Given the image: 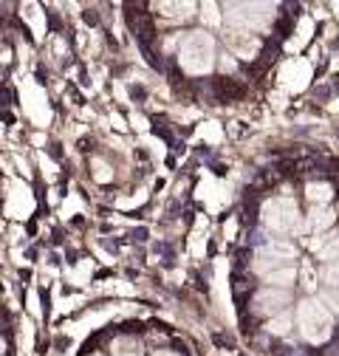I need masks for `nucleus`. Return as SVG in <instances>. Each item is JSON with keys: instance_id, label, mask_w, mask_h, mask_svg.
I'll return each instance as SVG.
<instances>
[{"instance_id": "nucleus-1", "label": "nucleus", "mask_w": 339, "mask_h": 356, "mask_svg": "<svg viewBox=\"0 0 339 356\" xmlns=\"http://www.w3.org/2000/svg\"><path fill=\"white\" fill-rule=\"evenodd\" d=\"M179 63L187 74H206L215 63L212 37L206 31H187L179 40Z\"/></svg>"}, {"instance_id": "nucleus-2", "label": "nucleus", "mask_w": 339, "mask_h": 356, "mask_svg": "<svg viewBox=\"0 0 339 356\" xmlns=\"http://www.w3.org/2000/svg\"><path fill=\"white\" fill-rule=\"evenodd\" d=\"M297 323H300V331L308 342H325L331 337V314L325 311V305H320L317 300H303L300 308H297Z\"/></svg>"}, {"instance_id": "nucleus-3", "label": "nucleus", "mask_w": 339, "mask_h": 356, "mask_svg": "<svg viewBox=\"0 0 339 356\" xmlns=\"http://www.w3.org/2000/svg\"><path fill=\"white\" fill-rule=\"evenodd\" d=\"M297 204L286 198H274L263 207V224L272 232H291L297 227Z\"/></svg>"}, {"instance_id": "nucleus-4", "label": "nucleus", "mask_w": 339, "mask_h": 356, "mask_svg": "<svg viewBox=\"0 0 339 356\" xmlns=\"http://www.w3.org/2000/svg\"><path fill=\"white\" fill-rule=\"evenodd\" d=\"M288 302H291L288 291H283V289H266V291H261L258 297H254V311H258V314L274 317V314H280V311Z\"/></svg>"}, {"instance_id": "nucleus-5", "label": "nucleus", "mask_w": 339, "mask_h": 356, "mask_svg": "<svg viewBox=\"0 0 339 356\" xmlns=\"http://www.w3.org/2000/svg\"><path fill=\"white\" fill-rule=\"evenodd\" d=\"M110 350L113 356H142V342L136 337H116Z\"/></svg>"}, {"instance_id": "nucleus-6", "label": "nucleus", "mask_w": 339, "mask_h": 356, "mask_svg": "<svg viewBox=\"0 0 339 356\" xmlns=\"http://www.w3.org/2000/svg\"><path fill=\"white\" fill-rule=\"evenodd\" d=\"M333 224V212L328 209V207H314L311 209V215H308V227L311 229H325V227H331Z\"/></svg>"}, {"instance_id": "nucleus-7", "label": "nucleus", "mask_w": 339, "mask_h": 356, "mask_svg": "<svg viewBox=\"0 0 339 356\" xmlns=\"http://www.w3.org/2000/svg\"><path fill=\"white\" fill-rule=\"evenodd\" d=\"M297 280V272L294 269H288V266H286V269H274V272H269L266 275V283H269V289L274 286V289H280V286H291Z\"/></svg>"}, {"instance_id": "nucleus-8", "label": "nucleus", "mask_w": 339, "mask_h": 356, "mask_svg": "<svg viewBox=\"0 0 339 356\" xmlns=\"http://www.w3.org/2000/svg\"><path fill=\"white\" fill-rule=\"evenodd\" d=\"M331 187L328 184H308V201L317 204V207H325V201L331 198Z\"/></svg>"}, {"instance_id": "nucleus-9", "label": "nucleus", "mask_w": 339, "mask_h": 356, "mask_svg": "<svg viewBox=\"0 0 339 356\" xmlns=\"http://www.w3.org/2000/svg\"><path fill=\"white\" fill-rule=\"evenodd\" d=\"M26 20L34 29V37H42V29H46V20H42V12L37 6H26Z\"/></svg>"}, {"instance_id": "nucleus-10", "label": "nucleus", "mask_w": 339, "mask_h": 356, "mask_svg": "<svg viewBox=\"0 0 339 356\" xmlns=\"http://www.w3.org/2000/svg\"><path fill=\"white\" fill-rule=\"evenodd\" d=\"M158 9H161V12L167 15V17H179V15L184 17V15H190V9H192V3H161Z\"/></svg>"}, {"instance_id": "nucleus-11", "label": "nucleus", "mask_w": 339, "mask_h": 356, "mask_svg": "<svg viewBox=\"0 0 339 356\" xmlns=\"http://www.w3.org/2000/svg\"><path fill=\"white\" fill-rule=\"evenodd\" d=\"M320 257H325V260H339V235L328 238V243H325V249L320 252Z\"/></svg>"}, {"instance_id": "nucleus-12", "label": "nucleus", "mask_w": 339, "mask_h": 356, "mask_svg": "<svg viewBox=\"0 0 339 356\" xmlns=\"http://www.w3.org/2000/svg\"><path fill=\"white\" fill-rule=\"evenodd\" d=\"M322 277H325V283H328L331 289H339V260L328 266V269H325V275H322Z\"/></svg>"}, {"instance_id": "nucleus-13", "label": "nucleus", "mask_w": 339, "mask_h": 356, "mask_svg": "<svg viewBox=\"0 0 339 356\" xmlns=\"http://www.w3.org/2000/svg\"><path fill=\"white\" fill-rule=\"evenodd\" d=\"M325 302L339 314V289H328V291H325Z\"/></svg>"}, {"instance_id": "nucleus-14", "label": "nucleus", "mask_w": 339, "mask_h": 356, "mask_svg": "<svg viewBox=\"0 0 339 356\" xmlns=\"http://www.w3.org/2000/svg\"><path fill=\"white\" fill-rule=\"evenodd\" d=\"M269 331H272V334H286V331H288V317H283V320H274V323H269Z\"/></svg>"}, {"instance_id": "nucleus-15", "label": "nucleus", "mask_w": 339, "mask_h": 356, "mask_svg": "<svg viewBox=\"0 0 339 356\" xmlns=\"http://www.w3.org/2000/svg\"><path fill=\"white\" fill-rule=\"evenodd\" d=\"M153 356H179V353H170V350H158V353H153Z\"/></svg>"}, {"instance_id": "nucleus-16", "label": "nucleus", "mask_w": 339, "mask_h": 356, "mask_svg": "<svg viewBox=\"0 0 339 356\" xmlns=\"http://www.w3.org/2000/svg\"><path fill=\"white\" fill-rule=\"evenodd\" d=\"M94 356H99V353H94Z\"/></svg>"}]
</instances>
